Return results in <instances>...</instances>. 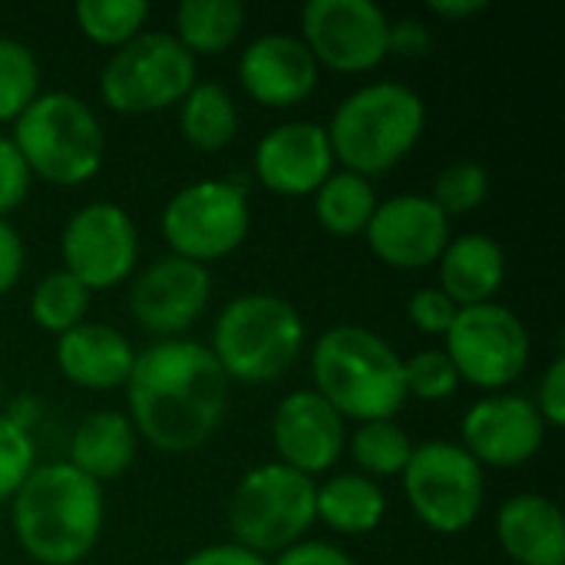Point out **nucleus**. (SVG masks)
Instances as JSON below:
<instances>
[{"label": "nucleus", "mask_w": 565, "mask_h": 565, "mask_svg": "<svg viewBox=\"0 0 565 565\" xmlns=\"http://www.w3.org/2000/svg\"><path fill=\"white\" fill-rule=\"evenodd\" d=\"M546 444V424L530 397L493 394L467 407L460 447L480 467H523Z\"/></svg>", "instance_id": "dca6fc26"}, {"label": "nucleus", "mask_w": 565, "mask_h": 565, "mask_svg": "<svg viewBox=\"0 0 565 565\" xmlns=\"http://www.w3.org/2000/svg\"><path fill=\"white\" fill-rule=\"evenodd\" d=\"M63 271L93 291H106L132 278L139 265V232L132 215L106 199L79 205L60 232Z\"/></svg>", "instance_id": "f8f14e48"}, {"label": "nucleus", "mask_w": 565, "mask_h": 565, "mask_svg": "<svg viewBox=\"0 0 565 565\" xmlns=\"http://www.w3.org/2000/svg\"><path fill=\"white\" fill-rule=\"evenodd\" d=\"M89 288L79 285L70 271L56 268L50 275H43L36 281V288L30 291V318L50 331V334H66L76 324L86 321L89 315Z\"/></svg>", "instance_id": "c85d7f7f"}, {"label": "nucleus", "mask_w": 565, "mask_h": 565, "mask_svg": "<svg viewBox=\"0 0 565 565\" xmlns=\"http://www.w3.org/2000/svg\"><path fill=\"white\" fill-rule=\"evenodd\" d=\"M30 185H33L30 166L23 162L13 139L0 136V218H7L10 212L23 205V199L30 195Z\"/></svg>", "instance_id": "c9c22d12"}, {"label": "nucleus", "mask_w": 565, "mask_h": 565, "mask_svg": "<svg viewBox=\"0 0 565 565\" xmlns=\"http://www.w3.org/2000/svg\"><path fill=\"white\" fill-rule=\"evenodd\" d=\"M315 480L271 460L248 470L232 500H228V526L232 543L258 553L281 556L315 526Z\"/></svg>", "instance_id": "6e6552de"}, {"label": "nucleus", "mask_w": 565, "mask_h": 565, "mask_svg": "<svg viewBox=\"0 0 565 565\" xmlns=\"http://www.w3.org/2000/svg\"><path fill=\"white\" fill-rule=\"evenodd\" d=\"M311 377L344 420H394L407 404L404 358L361 324H334L311 344Z\"/></svg>", "instance_id": "7ed1b4c3"}, {"label": "nucleus", "mask_w": 565, "mask_h": 565, "mask_svg": "<svg viewBox=\"0 0 565 565\" xmlns=\"http://www.w3.org/2000/svg\"><path fill=\"white\" fill-rule=\"evenodd\" d=\"M358 470L371 480H384V477H401L411 454H414V440L407 437V430L394 420H367L358 424V430L348 437V447Z\"/></svg>", "instance_id": "cd10ccee"}, {"label": "nucleus", "mask_w": 565, "mask_h": 565, "mask_svg": "<svg viewBox=\"0 0 565 565\" xmlns=\"http://www.w3.org/2000/svg\"><path fill=\"white\" fill-rule=\"evenodd\" d=\"M387 516V493L364 473H338L315 487V523L341 536H367Z\"/></svg>", "instance_id": "b1692460"}, {"label": "nucleus", "mask_w": 565, "mask_h": 565, "mask_svg": "<svg viewBox=\"0 0 565 565\" xmlns=\"http://www.w3.org/2000/svg\"><path fill=\"white\" fill-rule=\"evenodd\" d=\"M440 291L457 308H473L497 301V291L507 281V252L487 232L450 235L444 255L437 258Z\"/></svg>", "instance_id": "4be33fe9"}, {"label": "nucleus", "mask_w": 565, "mask_h": 565, "mask_svg": "<svg viewBox=\"0 0 565 565\" xmlns=\"http://www.w3.org/2000/svg\"><path fill=\"white\" fill-rule=\"evenodd\" d=\"M457 311H460V308H457L440 288H420V291H414L411 301H407V318H411V324H414L420 334H427V338H444V334L450 331Z\"/></svg>", "instance_id": "f704fd0d"}, {"label": "nucleus", "mask_w": 565, "mask_h": 565, "mask_svg": "<svg viewBox=\"0 0 565 565\" xmlns=\"http://www.w3.org/2000/svg\"><path fill=\"white\" fill-rule=\"evenodd\" d=\"M242 0H182L175 7V40L199 60L235 46L245 30Z\"/></svg>", "instance_id": "a878e982"}, {"label": "nucleus", "mask_w": 565, "mask_h": 565, "mask_svg": "<svg viewBox=\"0 0 565 565\" xmlns=\"http://www.w3.org/2000/svg\"><path fill=\"white\" fill-rule=\"evenodd\" d=\"M444 351L460 381L480 391H503L530 364V331L513 308L487 301L457 311L444 334Z\"/></svg>", "instance_id": "9b49d317"}, {"label": "nucleus", "mask_w": 565, "mask_h": 565, "mask_svg": "<svg viewBox=\"0 0 565 565\" xmlns=\"http://www.w3.org/2000/svg\"><path fill=\"white\" fill-rule=\"evenodd\" d=\"M324 129L334 162L371 179L391 172L414 152L427 129V106L407 83L377 79L348 93Z\"/></svg>", "instance_id": "20e7f679"}, {"label": "nucleus", "mask_w": 565, "mask_h": 565, "mask_svg": "<svg viewBox=\"0 0 565 565\" xmlns=\"http://www.w3.org/2000/svg\"><path fill=\"white\" fill-rule=\"evenodd\" d=\"M139 454V434L122 411L86 414L70 437V467H76L93 483L119 480Z\"/></svg>", "instance_id": "5701e85b"}, {"label": "nucleus", "mask_w": 565, "mask_h": 565, "mask_svg": "<svg viewBox=\"0 0 565 565\" xmlns=\"http://www.w3.org/2000/svg\"><path fill=\"white\" fill-rule=\"evenodd\" d=\"M36 467V447L26 427L0 414V503L13 500Z\"/></svg>", "instance_id": "72a5a7b5"}, {"label": "nucleus", "mask_w": 565, "mask_h": 565, "mask_svg": "<svg viewBox=\"0 0 565 565\" xmlns=\"http://www.w3.org/2000/svg\"><path fill=\"white\" fill-rule=\"evenodd\" d=\"M391 17L374 0H308L301 7V43L318 66L367 73L387 56Z\"/></svg>", "instance_id": "ddd939ff"}, {"label": "nucleus", "mask_w": 565, "mask_h": 565, "mask_svg": "<svg viewBox=\"0 0 565 565\" xmlns=\"http://www.w3.org/2000/svg\"><path fill=\"white\" fill-rule=\"evenodd\" d=\"M182 565H271L265 556L238 546V543H212L195 550Z\"/></svg>", "instance_id": "a19ab883"}, {"label": "nucleus", "mask_w": 565, "mask_h": 565, "mask_svg": "<svg viewBox=\"0 0 565 565\" xmlns=\"http://www.w3.org/2000/svg\"><path fill=\"white\" fill-rule=\"evenodd\" d=\"M195 83V56L169 30H142L103 63L99 96L113 113L152 116L179 106Z\"/></svg>", "instance_id": "0eeeda50"}, {"label": "nucleus", "mask_w": 565, "mask_h": 565, "mask_svg": "<svg viewBox=\"0 0 565 565\" xmlns=\"http://www.w3.org/2000/svg\"><path fill=\"white\" fill-rule=\"evenodd\" d=\"M315 199V218L318 225L334 235V238H354L364 235L374 209H377V189L371 185V179L358 175V172H331L324 179V185L311 195Z\"/></svg>", "instance_id": "bb28decb"}, {"label": "nucleus", "mask_w": 565, "mask_h": 565, "mask_svg": "<svg viewBox=\"0 0 565 565\" xmlns=\"http://www.w3.org/2000/svg\"><path fill=\"white\" fill-rule=\"evenodd\" d=\"M162 238L172 255L199 262L228 258L252 232V209L245 185L232 179H199L182 185L162 209Z\"/></svg>", "instance_id": "9d476101"}, {"label": "nucleus", "mask_w": 565, "mask_h": 565, "mask_svg": "<svg viewBox=\"0 0 565 565\" xmlns=\"http://www.w3.org/2000/svg\"><path fill=\"white\" fill-rule=\"evenodd\" d=\"M228 377L209 344L192 338L156 341L136 354L126 381L136 434L162 454H192L218 430L228 407Z\"/></svg>", "instance_id": "f257e3e1"}, {"label": "nucleus", "mask_w": 565, "mask_h": 565, "mask_svg": "<svg viewBox=\"0 0 565 565\" xmlns=\"http://www.w3.org/2000/svg\"><path fill=\"white\" fill-rule=\"evenodd\" d=\"M427 10L434 17H444V20H467L473 13H483L487 0H430Z\"/></svg>", "instance_id": "79ce46f5"}, {"label": "nucleus", "mask_w": 565, "mask_h": 565, "mask_svg": "<svg viewBox=\"0 0 565 565\" xmlns=\"http://www.w3.org/2000/svg\"><path fill=\"white\" fill-rule=\"evenodd\" d=\"M404 387L407 397L417 401H450L460 387V374L444 348H427L404 361Z\"/></svg>", "instance_id": "473e14b6"}, {"label": "nucleus", "mask_w": 565, "mask_h": 565, "mask_svg": "<svg viewBox=\"0 0 565 565\" xmlns=\"http://www.w3.org/2000/svg\"><path fill=\"white\" fill-rule=\"evenodd\" d=\"M301 348H305L301 311L291 301L268 291L232 298L218 311L209 344L225 377L242 384L278 381L301 358Z\"/></svg>", "instance_id": "39448f33"}, {"label": "nucleus", "mask_w": 565, "mask_h": 565, "mask_svg": "<svg viewBox=\"0 0 565 565\" xmlns=\"http://www.w3.org/2000/svg\"><path fill=\"white\" fill-rule=\"evenodd\" d=\"M318 63L295 33H262L238 56L242 89L271 109H291L305 103L318 86Z\"/></svg>", "instance_id": "6ab92c4d"}, {"label": "nucleus", "mask_w": 565, "mask_h": 565, "mask_svg": "<svg viewBox=\"0 0 565 565\" xmlns=\"http://www.w3.org/2000/svg\"><path fill=\"white\" fill-rule=\"evenodd\" d=\"M271 444L278 463L315 480L341 460L348 447V420L318 391H291L275 407Z\"/></svg>", "instance_id": "f3484780"}, {"label": "nucleus", "mask_w": 565, "mask_h": 565, "mask_svg": "<svg viewBox=\"0 0 565 565\" xmlns=\"http://www.w3.org/2000/svg\"><path fill=\"white\" fill-rule=\"evenodd\" d=\"M255 179L285 199L315 195L334 172L328 129L311 119H288L271 126L255 146Z\"/></svg>", "instance_id": "a211bd4d"}, {"label": "nucleus", "mask_w": 565, "mask_h": 565, "mask_svg": "<svg viewBox=\"0 0 565 565\" xmlns=\"http://www.w3.org/2000/svg\"><path fill=\"white\" fill-rule=\"evenodd\" d=\"M271 565H358L341 546L321 543V540H301L281 556H275Z\"/></svg>", "instance_id": "58836bf2"}, {"label": "nucleus", "mask_w": 565, "mask_h": 565, "mask_svg": "<svg viewBox=\"0 0 565 565\" xmlns=\"http://www.w3.org/2000/svg\"><path fill=\"white\" fill-rule=\"evenodd\" d=\"M179 132L192 149L218 152L238 136V106L222 83L199 79L179 103Z\"/></svg>", "instance_id": "393cba45"}, {"label": "nucleus", "mask_w": 565, "mask_h": 565, "mask_svg": "<svg viewBox=\"0 0 565 565\" xmlns=\"http://www.w3.org/2000/svg\"><path fill=\"white\" fill-rule=\"evenodd\" d=\"M401 483L414 516L437 536L467 533L483 513V467L454 440L414 444Z\"/></svg>", "instance_id": "1a4fd4ad"}, {"label": "nucleus", "mask_w": 565, "mask_h": 565, "mask_svg": "<svg viewBox=\"0 0 565 565\" xmlns=\"http://www.w3.org/2000/svg\"><path fill=\"white\" fill-rule=\"evenodd\" d=\"M450 235V218L434 205L430 195L420 192L381 199L364 228L371 255L397 271H420L437 265Z\"/></svg>", "instance_id": "2eb2a0df"}, {"label": "nucleus", "mask_w": 565, "mask_h": 565, "mask_svg": "<svg viewBox=\"0 0 565 565\" xmlns=\"http://www.w3.org/2000/svg\"><path fill=\"white\" fill-rule=\"evenodd\" d=\"M497 540L520 565H565V520L543 493H516L497 513Z\"/></svg>", "instance_id": "412c9836"}, {"label": "nucleus", "mask_w": 565, "mask_h": 565, "mask_svg": "<svg viewBox=\"0 0 565 565\" xmlns=\"http://www.w3.org/2000/svg\"><path fill=\"white\" fill-rule=\"evenodd\" d=\"M73 13L86 40L116 50L146 30L149 3L146 0H79Z\"/></svg>", "instance_id": "c756f323"}, {"label": "nucleus", "mask_w": 565, "mask_h": 565, "mask_svg": "<svg viewBox=\"0 0 565 565\" xmlns=\"http://www.w3.org/2000/svg\"><path fill=\"white\" fill-rule=\"evenodd\" d=\"M132 364H136V348L113 324L83 321L56 338V367L70 384L83 391L126 387Z\"/></svg>", "instance_id": "aec40b11"}, {"label": "nucleus", "mask_w": 565, "mask_h": 565, "mask_svg": "<svg viewBox=\"0 0 565 565\" xmlns=\"http://www.w3.org/2000/svg\"><path fill=\"white\" fill-rule=\"evenodd\" d=\"M212 275L205 265L159 255L142 271H136L129 285V315L139 328L156 334L159 341L182 338L209 308Z\"/></svg>", "instance_id": "4468645a"}, {"label": "nucleus", "mask_w": 565, "mask_h": 565, "mask_svg": "<svg viewBox=\"0 0 565 565\" xmlns=\"http://www.w3.org/2000/svg\"><path fill=\"white\" fill-rule=\"evenodd\" d=\"M20 550L40 565H79L99 543L103 487L66 460L36 463L10 500Z\"/></svg>", "instance_id": "f03ea898"}, {"label": "nucleus", "mask_w": 565, "mask_h": 565, "mask_svg": "<svg viewBox=\"0 0 565 565\" xmlns=\"http://www.w3.org/2000/svg\"><path fill=\"white\" fill-rule=\"evenodd\" d=\"M23 242H20V232L10 225V218H0V298L20 281L23 275Z\"/></svg>", "instance_id": "ea45409f"}, {"label": "nucleus", "mask_w": 565, "mask_h": 565, "mask_svg": "<svg viewBox=\"0 0 565 565\" xmlns=\"http://www.w3.org/2000/svg\"><path fill=\"white\" fill-rule=\"evenodd\" d=\"M30 172L50 185L89 182L106 156V136L99 116L86 99L66 89L40 93L17 119L10 132Z\"/></svg>", "instance_id": "423d86ee"}, {"label": "nucleus", "mask_w": 565, "mask_h": 565, "mask_svg": "<svg viewBox=\"0 0 565 565\" xmlns=\"http://www.w3.org/2000/svg\"><path fill=\"white\" fill-rule=\"evenodd\" d=\"M36 96H40L36 53L17 36H0V122H13Z\"/></svg>", "instance_id": "7c9ffc66"}, {"label": "nucleus", "mask_w": 565, "mask_h": 565, "mask_svg": "<svg viewBox=\"0 0 565 565\" xmlns=\"http://www.w3.org/2000/svg\"><path fill=\"white\" fill-rule=\"evenodd\" d=\"M0 404H3V374H0Z\"/></svg>", "instance_id": "37998d69"}, {"label": "nucleus", "mask_w": 565, "mask_h": 565, "mask_svg": "<svg viewBox=\"0 0 565 565\" xmlns=\"http://www.w3.org/2000/svg\"><path fill=\"white\" fill-rule=\"evenodd\" d=\"M487 195H490V172H487L480 162H473V159H457V162H450V166L437 175L434 192H430L434 205H437L450 222L460 218V215L477 212V209L487 202Z\"/></svg>", "instance_id": "2f4dec72"}, {"label": "nucleus", "mask_w": 565, "mask_h": 565, "mask_svg": "<svg viewBox=\"0 0 565 565\" xmlns=\"http://www.w3.org/2000/svg\"><path fill=\"white\" fill-rule=\"evenodd\" d=\"M546 427L565 424V358H553L540 381V397L533 401Z\"/></svg>", "instance_id": "4c0bfd02"}, {"label": "nucleus", "mask_w": 565, "mask_h": 565, "mask_svg": "<svg viewBox=\"0 0 565 565\" xmlns=\"http://www.w3.org/2000/svg\"><path fill=\"white\" fill-rule=\"evenodd\" d=\"M434 50V30L420 17H401L387 26V56L420 60Z\"/></svg>", "instance_id": "e433bc0d"}]
</instances>
